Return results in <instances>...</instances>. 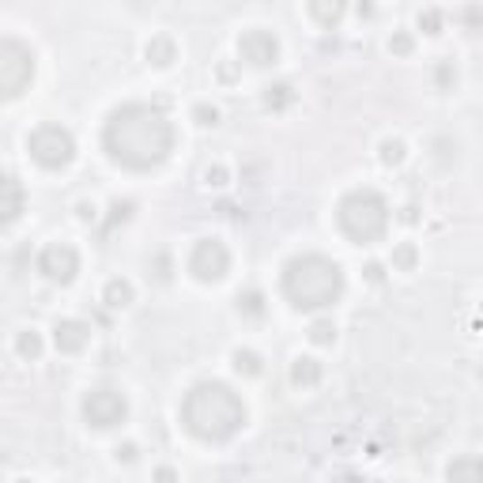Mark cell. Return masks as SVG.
Returning <instances> with one entry per match:
<instances>
[{
  "instance_id": "1",
  "label": "cell",
  "mask_w": 483,
  "mask_h": 483,
  "mask_svg": "<svg viewBox=\"0 0 483 483\" xmlns=\"http://www.w3.org/2000/svg\"><path fill=\"white\" fill-rule=\"evenodd\" d=\"M178 144V129L163 106L151 103H121L103 125V148L113 166L121 170H155L170 159Z\"/></svg>"
},
{
  "instance_id": "2",
  "label": "cell",
  "mask_w": 483,
  "mask_h": 483,
  "mask_svg": "<svg viewBox=\"0 0 483 483\" xmlns=\"http://www.w3.org/2000/svg\"><path fill=\"white\" fill-rule=\"evenodd\" d=\"M178 419L196 442L223 446L246 427V401L226 386V381H196L181 396Z\"/></svg>"
},
{
  "instance_id": "3",
  "label": "cell",
  "mask_w": 483,
  "mask_h": 483,
  "mask_svg": "<svg viewBox=\"0 0 483 483\" xmlns=\"http://www.w3.org/2000/svg\"><path fill=\"white\" fill-rule=\"evenodd\" d=\"M280 288L295 310L318 314V310H329L344 298L348 280H344V268L333 257H325V253H295V257L283 264Z\"/></svg>"
},
{
  "instance_id": "4",
  "label": "cell",
  "mask_w": 483,
  "mask_h": 483,
  "mask_svg": "<svg viewBox=\"0 0 483 483\" xmlns=\"http://www.w3.org/2000/svg\"><path fill=\"white\" fill-rule=\"evenodd\" d=\"M336 226L351 246H374L389 234V201L378 189H351L336 204Z\"/></svg>"
},
{
  "instance_id": "5",
  "label": "cell",
  "mask_w": 483,
  "mask_h": 483,
  "mask_svg": "<svg viewBox=\"0 0 483 483\" xmlns=\"http://www.w3.org/2000/svg\"><path fill=\"white\" fill-rule=\"evenodd\" d=\"M27 151H31V159L46 170H65L68 163L76 159V136L65 129V125L57 121H42L34 125L31 133H27Z\"/></svg>"
},
{
  "instance_id": "6",
  "label": "cell",
  "mask_w": 483,
  "mask_h": 483,
  "mask_svg": "<svg viewBox=\"0 0 483 483\" xmlns=\"http://www.w3.org/2000/svg\"><path fill=\"white\" fill-rule=\"evenodd\" d=\"M34 80V50L19 38H0V88L4 98H19Z\"/></svg>"
},
{
  "instance_id": "7",
  "label": "cell",
  "mask_w": 483,
  "mask_h": 483,
  "mask_svg": "<svg viewBox=\"0 0 483 483\" xmlns=\"http://www.w3.org/2000/svg\"><path fill=\"white\" fill-rule=\"evenodd\" d=\"M83 423L95 431H110V427H121L129 419V396L113 386H98V389H88L83 393Z\"/></svg>"
},
{
  "instance_id": "8",
  "label": "cell",
  "mask_w": 483,
  "mask_h": 483,
  "mask_svg": "<svg viewBox=\"0 0 483 483\" xmlns=\"http://www.w3.org/2000/svg\"><path fill=\"white\" fill-rule=\"evenodd\" d=\"M186 268L196 283H219L226 272H231V249H226L219 238H201L189 249Z\"/></svg>"
},
{
  "instance_id": "9",
  "label": "cell",
  "mask_w": 483,
  "mask_h": 483,
  "mask_svg": "<svg viewBox=\"0 0 483 483\" xmlns=\"http://www.w3.org/2000/svg\"><path fill=\"white\" fill-rule=\"evenodd\" d=\"M34 264L50 283H61L65 288V283H73L80 272V253H76V246H68V242H50V246H42Z\"/></svg>"
},
{
  "instance_id": "10",
  "label": "cell",
  "mask_w": 483,
  "mask_h": 483,
  "mask_svg": "<svg viewBox=\"0 0 483 483\" xmlns=\"http://www.w3.org/2000/svg\"><path fill=\"white\" fill-rule=\"evenodd\" d=\"M238 57L249 68H272L280 61V38L264 27H249V31L238 34Z\"/></svg>"
},
{
  "instance_id": "11",
  "label": "cell",
  "mask_w": 483,
  "mask_h": 483,
  "mask_svg": "<svg viewBox=\"0 0 483 483\" xmlns=\"http://www.w3.org/2000/svg\"><path fill=\"white\" fill-rule=\"evenodd\" d=\"M53 344L61 355H80L83 348L91 344V325L80 321V318H65L53 325Z\"/></svg>"
},
{
  "instance_id": "12",
  "label": "cell",
  "mask_w": 483,
  "mask_h": 483,
  "mask_svg": "<svg viewBox=\"0 0 483 483\" xmlns=\"http://www.w3.org/2000/svg\"><path fill=\"white\" fill-rule=\"evenodd\" d=\"M27 208V193H23V181L16 174H4L0 181V211H4V226H12Z\"/></svg>"
},
{
  "instance_id": "13",
  "label": "cell",
  "mask_w": 483,
  "mask_h": 483,
  "mask_svg": "<svg viewBox=\"0 0 483 483\" xmlns=\"http://www.w3.org/2000/svg\"><path fill=\"white\" fill-rule=\"evenodd\" d=\"M446 483H483V457L461 453L446 464Z\"/></svg>"
},
{
  "instance_id": "14",
  "label": "cell",
  "mask_w": 483,
  "mask_h": 483,
  "mask_svg": "<svg viewBox=\"0 0 483 483\" xmlns=\"http://www.w3.org/2000/svg\"><path fill=\"white\" fill-rule=\"evenodd\" d=\"M321 378H325L321 363L310 359V355H298V359L291 363V386L295 389H314V386H321Z\"/></svg>"
},
{
  "instance_id": "15",
  "label": "cell",
  "mask_w": 483,
  "mask_h": 483,
  "mask_svg": "<svg viewBox=\"0 0 483 483\" xmlns=\"http://www.w3.org/2000/svg\"><path fill=\"white\" fill-rule=\"evenodd\" d=\"M148 61L155 65V68H166V65H174L178 61V46H174V38L170 34H155L151 42H148Z\"/></svg>"
},
{
  "instance_id": "16",
  "label": "cell",
  "mask_w": 483,
  "mask_h": 483,
  "mask_svg": "<svg viewBox=\"0 0 483 483\" xmlns=\"http://www.w3.org/2000/svg\"><path fill=\"white\" fill-rule=\"evenodd\" d=\"M103 298H106V306H113V310H121V306H129L133 303V283L129 280H110L106 283V291H103Z\"/></svg>"
},
{
  "instance_id": "17",
  "label": "cell",
  "mask_w": 483,
  "mask_h": 483,
  "mask_svg": "<svg viewBox=\"0 0 483 483\" xmlns=\"http://www.w3.org/2000/svg\"><path fill=\"white\" fill-rule=\"evenodd\" d=\"M234 371L246 374V378H257L264 371V359H261L257 351H249V348H238L234 351Z\"/></svg>"
},
{
  "instance_id": "18",
  "label": "cell",
  "mask_w": 483,
  "mask_h": 483,
  "mask_svg": "<svg viewBox=\"0 0 483 483\" xmlns=\"http://www.w3.org/2000/svg\"><path fill=\"white\" fill-rule=\"evenodd\" d=\"M16 351H19V359H38V355H42V336L34 329H23L16 336Z\"/></svg>"
},
{
  "instance_id": "19",
  "label": "cell",
  "mask_w": 483,
  "mask_h": 483,
  "mask_svg": "<svg viewBox=\"0 0 483 483\" xmlns=\"http://www.w3.org/2000/svg\"><path fill=\"white\" fill-rule=\"evenodd\" d=\"M238 314H242V318H264V295H261V291L238 295Z\"/></svg>"
},
{
  "instance_id": "20",
  "label": "cell",
  "mask_w": 483,
  "mask_h": 483,
  "mask_svg": "<svg viewBox=\"0 0 483 483\" xmlns=\"http://www.w3.org/2000/svg\"><path fill=\"white\" fill-rule=\"evenodd\" d=\"M416 264H419V249L411 246V242H401V246L393 249V268H401V272H411Z\"/></svg>"
},
{
  "instance_id": "21",
  "label": "cell",
  "mask_w": 483,
  "mask_h": 483,
  "mask_svg": "<svg viewBox=\"0 0 483 483\" xmlns=\"http://www.w3.org/2000/svg\"><path fill=\"white\" fill-rule=\"evenodd\" d=\"M295 98V91H291V83H272V88H264V106L268 110H283Z\"/></svg>"
},
{
  "instance_id": "22",
  "label": "cell",
  "mask_w": 483,
  "mask_h": 483,
  "mask_svg": "<svg viewBox=\"0 0 483 483\" xmlns=\"http://www.w3.org/2000/svg\"><path fill=\"white\" fill-rule=\"evenodd\" d=\"M310 16L321 19L325 27H333V23H340V16H344V4H321V0H314V4H310Z\"/></svg>"
},
{
  "instance_id": "23",
  "label": "cell",
  "mask_w": 483,
  "mask_h": 483,
  "mask_svg": "<svg viewBox=\"0 0 483 483\" xmlns=\"http://www.w3.org/2000/svg\"><path fill=\"white\" fill-rule=\"evenodd\" d=\"M404 140H381V163L386 166H401L404 163Z\"/></svg>"
},
{
  "instance_id": "24",
  "label": "cell",
  "mask_w": 483,
  "mask_h": 483,
  "mask_svg": "<svg viewBox=\"0 0 483 483\" xmlns=\"http://www.w3.org/2000/svg\"><path fill=\"white\" fill-rule=\"evenodd\" d=\"M310 340H314V344H333V340H336V321H329V318L314 321V325H310Z\"/></svg>"
},
{
  "instance_id": "25",
  "label": "cell",
  "mask_w": 483,
  "mask_h": 483,
  "mask_svg": "<svg viewBox=\"0 0 483 483\" xmlns=\"http://www.w3.org/2000/svg\"><path fill=\"white\" fill-rule=\"evenodd\" d=\"M389 53L408 57V53H411V34H404V31H401V34H393V38H389Z\"/></svg>"
},
{
  "instance_id": "26",
  "label": "cell",
  "mask_w": 483,
  "mask_h": 483,
  "mask_svg": "<svg viewBox=\"0 0 483 483\" xmlns=\"http://www.w3.org/2000/svg\"><path fill=\"white\" fill-rule=\"evenodd\" d=\"M419 27H427V34H438V31H442V12H423Z\"/></svg>"
},
{
  "instance_id": "27",
  "label": "cell",
  "mask_w": 483,
  "mask_h": 483,
  "mask_svg": "<svg viewBox=\"0 0 483 483\" xmlns=\"http://www.w3.org/2000/svg\"><path fill=\"white\" fill-rule=\"evenodd\" d=\"M204 181H208V186H226V170L223 166H208L204 170Z\"/></svg>"
},
{
  "instance_id": "28",
  "label": "cell",
  "mask_w": 483,
  "mask_h": 483,
  "mask_svg": "<svg viewBox=\"0 0 483 483\" xmlns=\"http://www.w3.org/2000/svg\"><path fill=\"white\" fill-rule=\"evenodd\" d=\"M196 121H201V125H216L219 121V110L216 106H196Z\"/></svg>"
},
{
  "instance_id": "29",
  "label": "cell",
  "mask_w": 483,
  "mask_h": 483,
  "mask_svg": "<svg viewBox=\"0 0 483 483\" xmlns=\"http://www.w3.org/2000/svg\"><path fill=\"white\" fill-rule=\"evenodd\" d=\"M155 483H178V472L170 464H159L155 468Z\"/></svg>"
},
{
  "instance_id": "30",
  "label": "cell",
  "mask_w": 483,
  "mask_h": 483,
  "mask_svg": "<svg viewBox=\"0 0 483 483\" xmlns=\"http://www.w3.org/2000/svg\"><path fill=\"white\" fill-rule=\"evenodd\" d=\"M113 453H118V461H136V446H133V442H125V446H118V449H113Z\"/></svg>"
},
{
  "instance_id": "31",
  "label": "cell",
  "mask_w": 483,
  "mask_h": 483,
  "mask_svg": "<svg viewBox=\"0 0 483 483\" xmlns=\"http://www.w3.org/2000/svg\"><path fill=\"white\" fill-rule=\"evenodd\" d=\"M329 483H366L363 476H355V472H340V476H333Z\"/></svg>"
},
{
  "instance_id": "32",
  "label": "cell",
  "mask_w": 483,
  "mask_h": 483,
  "mask_svg": "<svg viewBox=\"0 0 483 483\" xmlns=\"http://www.w3.org/2000/svg\"><path fill=\"white\" fill-rule=\"evenodd\" d=\"M80 216L83 219H95V204H80Z\"/></svg>"
},
{
  "instance_id": "33",
  "label": "cell",
  "mask_w": 483,
  "mask_h": 483,
  "mask_svg": "<svg viewBox=\"0 0 483 483\" xmlns=\"http://www.w3.org/2000/svg\"><path fill=\"white\" fill-rule=\"evenodd\" d=\"M16 483H31V479H16Z\"/></svg>"
}]
</instances>
